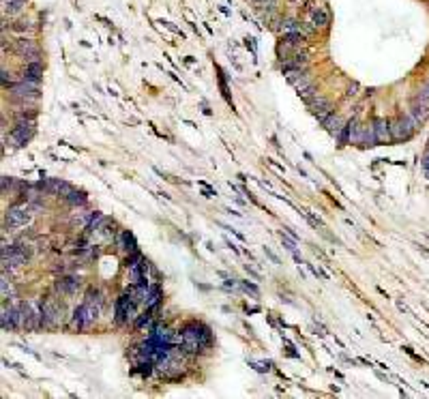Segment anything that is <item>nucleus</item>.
I'll return each instance as SVG.
<instances>
[{"label": "nucleus", "instance_id": "10", "mask_svg": "<svg viewBox=\"0 0 429 399\" xmlns=\"http://www.w3.org/2000/svg\"><path fill=\"white\" fill-rule=\"evenodd\" d=\"M343 127H345V122H343V118H342L339 114H331V116H328V118L324 120V129H326L328 133H331V136H339Z\"/></svg>", "mask_w": 429, "mask_h": 399}, {"label": "nucleus", "instance_id": "19", "mask_svg": "<svg viewBox=\"0 0 429 399\" xmlns=\"http://www.w3.org/2000/svg\"><path fill=\"white\" fill-rule=\"evenodd\" d=\"M122 249H127L129 254H135V243H133V236L129 232L122 234Z\"/></svg>", "mask_w": 429, "mask_h": 399}, {"label": "nucleus", "instance_id": "2", "mask_svg": "<svg viewBox=\"0 0 429 399\" xmlns=\"http://www.w3.org/2000/svg\"><path fill=\"white\" fill-rule=\"evenodd\" d=\"M30 221V208L24 206V204H17V206H11L7 213V226L9 228H22Z\"/></svg>", "mask_w": 429, "mask_h": 399}, {"label": "nucleus", "instance_id": "7", "mask_svg": "<svg viewBox=\"0 0 429 399\" xmlns=\"http://www.w3.org/2000/svg\"><path fill=\"white\" fill-rule=\"evenodd\" d=\"M135 305H138V303H133V298L129 296V294L118 298V303H116V320H118L120 324H122V322H127L129 318H131V314H133V307H135Z\"/></svg>", "mask_w": 429, "mask_h": 399}, {"label": "nucleus", "instance_id": "21", "mask_svg": "<svg viewBox=\"0 0 429 399\" xmlns=\"http://www.w3.org/2000/svg\"><path fill=\"white\" fill-rule=\"evenodd\" d=\"M7 80H9V73H7V69H2V84L7 86Z\"/></svg>", "mask_w": 429, "mask_h": 399}, {"label": "nucleus", "instance_id": "14", "mask_svg": "<svg viewBox=\"0 0 429 399\" xmlns=\"http://www.w3.org/2000/svg\"><path fill=\"white\" fill-rule=\"evenodd\" d=\"M378 142V138H375V129L373 125H363V131H361V144L363 146H373Z\"/></svg>", "mask_w": 429, "mask_h": 399}, {"label": "nucleus", "instance_id": "13", "mask_svg": "<svg viewBox=\"0 0 429 399\" xmlns=\"http://www.w3.org/2000/svg\"><path fill=\"white\" fill-rule=\"evenodd\" d=\"M41 75H43V67H41L39 62H28V67H26V71H24V80H28V82H37L41 80Z\"/></svg>", "mask_w": 429, "mask_h": 399}, {"label": "nucleus", "instance_id": "5", "mask_svg": "<svg viewBox=\"0 0 429 399\" xmlns=\"http://www.w3.org/2000/svg\"><path fill=\"white\" fill-rule=\"evenodd\" d=\"M309 108H311V112H314L318 118L324 122L328 116L333 114V105H331V101L328 99H324V97H320V95H315L314 99H309Z\"/></svg>", "mask_w": 429, "mask_h": 399}, {"label": "nucleus", "instance_id": "15", "mask_svg": "<svg viewBox=\"0 0 429 399\" xmlns=\"http://www.w3.org/2000/svg\"><path fill=\"white\" fill-rule=\"evenodd\" d=\"M17 52H20V54H24L26 58H34V56H37V48H34V43H32V41H26V39L17 41Z\"/></svg>", "mask_w": 429, "mask_h": 399}, {"label": "nucleus", "instance_id": "6", "mask_svg": "<svg viewBox=\"0 0 429 399\" xmlns=\"http://www.w3.org/2000/svg\"><path fill=\"white\" fill-rule=\"evenodd\" d=\"M32 120H20L17 122V127L13 129V133H11V138H13V142L17 144V146H22V144H26L28 140L32 138Z\"/></svg>", "mask_w": 429, "mask_h": 399}, {"label": "nucleus", "instance_id": "3", "mask_svg": "<svg viewBox=\"0 0 429 399\" xmlns=\"http://www.w3.org/2000/svg\"><path fill=\"white\" fill-rule=\"evenodd\" d=\"M414 125H416V120L414 118H399V120H395L391 125V138L393 140H408L410 136H412V131H414Z\"/></svg>", "mask_w": 429, "mask_h": 399}, {"label": "nucleus", "instance_id": "16", "mask_svg": "<svg viewBox=\"0 0 429 399\" xmlns=\"http://www.w3.org/2000/svg\"><path fill=\"white\" fill-rule=\"evenodd\" d=\"M281 32L284 34H292V32H303V24H298L296 20H287L281 26Z\"/></svg>", "mask_w": 429, "mask_h": 399}, {"label": "nucleus", "instance_id": "9", "mask_svg": "<svg viewBox=\"0 0 429 399\" xmlns=\"http://www.w3.org/2000/svg\"><path fill=\"white\" fill-rule=\"evenodd\" d=\"M13 95H15V97H20V99H37V95H39L37 84H34V82L24 80L22 84L13 86Z\"/></svg>", "mask_w": 429, "mask_h": 399}, {"label": "nucleus", "instance_id": "12", "mask_svg": "<svg viewBox=\"0 0 429 399\" xmlns=\"http://www.w3.org/2000/svg\"><path fill=\"white\" fill-rule=\"evenodd\" d=\"M373 129H375V138H378V142H389L391 138V122L378 118L373 122Z\"/></svg>", "mask_w": 429, "mask_h": 399}, {"label": "nucleus", "instance_id": "1", "mask_svg": "<svg viewBox=\"0 0 429 399\" xmlns=\"http://www.w3.org/2000/svg\"><path fill=\"white\" fill-rule=\"evenodd\" d=\"M204 345H202V339H200V333H198V324H189L183 331V350L187 354H196L200 352Z\"/></svg>", "mask_w": 429, "mask_h": 399}, {"label": "nucleus", "instance_id": "17", "mask_svg": "<svg viewBox=\"0 0 429 399\" xmlns=\"http://www.w3.org/2000/svg\"><path fill=\"white\" fill-rule=\"evenodd\" d=\"M144 303H146V307H155V305L159 303V287H148Z\"/></svg>", "mask_w": 429, "mask_h": 399}, {"label": "nucleus", "instance_id": "8", "mask_svg": "<svg viewBox=\"0 0 429 399\" xmlns=\"http://www.w3.org/2000/svg\"><path fill=\"white\" fill-rule=\"evenodd\" d=\"M328 22H331V11L324 4H318V7L311 9V24L315 28H326Z\"/></svg>", "mask_w": 429, "mask_h": 399}, {"label": "nucleus", "instance_id": "11", "mask_svg": "<svg viewBox=\"0 0 429 399\" xmlns=\"http://www.w3.org/2000/svg\"><path fill=\"white\" fill-rule=\"evenodd\" d=\"M80 287V281L75 279V277H62V279H58V284H56V290L60 292V294H73L75 290Z\"/></svg>", "mask_w": 429, "mask_h": 399}, {"label": "nucleus", "instance_id": "18", "mask_svg": "<svg viewBox=\"0 0 429 399\" xmlns=\"http://www.w3.org/2000/svg\"><path fill=\"white\" fill-rule=\"evenodd\" d=\"M11 296H13V285H11L7 273H2V298L7 301V298H11Z\"/></svg>", "mask_w": 429, "mask_h": 399}, {"label": "nucleus", "instance_id": "4", "mask_svg": "<svg viewBox=\"0 0 429 399\" xmlns=\"http://www.w3.org/2000/svg\"><path fill=\"white\" fill-rule=\"evenodd\" d=\"M41 309H43V324L48 326H58L62 320V307H58V305L48 298L43 305H41Z\"/></svg>", "mask_w": 429, "mask_h": 399}, {"label": "nucleus", "instance_id": "20", "mask_svg": "<svg viewBox=\"0 0 429 399\" xmlns=\"http://www.w3.org/2000/svg\"><path fill=\"white\" fill-rule=\"evenodd\" d=\"M67 200H69L71 204H84V202H86V198L82 196L80 191H73V189H71V193L67 196Z\"/></svg>", "mask_w": 429, "mask_h": 399}]
</instances>
